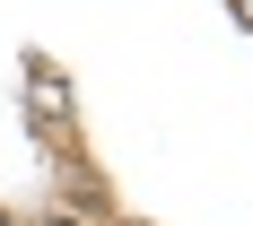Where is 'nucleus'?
Segmentation results:
<instances>
[{"label": "nucleus", "mask_w": 253, "mask_h": 226, "mask_svg": "<svg viewBox=\"0 0 253 226\" xmlns=\"http://www.w3.org/2000/svg\"><path fill=\"white\" fill-rule=\"evenodd\" d=\"M236 18H245V26H253V0H236Z\"/></svg>", "instance_id": "1"}]
</instances>
